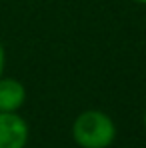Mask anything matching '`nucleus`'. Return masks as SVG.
<instances>
[{
  "instance_id": "3",
  "label": "nucleus",
  "mask_w": 146,
  "mask_h": 148,
  "mask_svg": "<svg viewBox=\"0 0 146 148\" xmlns=\"http://www.w3.org/2000/svg\"><path fill=\"white\" fill-rule=\"evenodd\" d=\"M24 86L14 78H0V112H16L24 104Z\"/></svg>"
},
{
  "instance_id": "2",
  "label": "nucleus",
  "mask_w": 146,
  "mask_h": 148,
  "mask_svg": "<svg viewBox=\"0 0 146 148\" xmlns=\"http://www.w3.org/2000/svg\"><path fill=\"white\" fill-rule=\"evenodd\" d=\"M28 126L14 112H0V148H24Z\"/></svg>"
},
{
  "instance_id": "1",
  "label": "nucleus",
  "mask_w": 146,
  "mask_h": 148,
  "mask_svg": "<svg viewBox=\"0 0 146 148\" xmlns=\"http://www.w3.org/2000/svg\"><path fill=\"white\" fill-rule=\"evenodd\" d=\"M72 136L82 148H108L116 138V126L108 114L100 110H86L76 118Z\"/></svg>"
},
{
  "instance_id": "5",
  "label": "nucleus",
  "mask_w": 146,
  "mask_h": 148,
  "mask_svg": "<svg viewBox=\"0 0 146 148\" xmlns=\"http://www.w3.org/2000/svg\"><path fill=\"white\" fill-rule=\"evenodd\" d=\"M134 2H140V4H146V0H134Z\"/></svg>"
},
{
  "instance_id": "6",
  "label": "nucleus",
  "mask_w": 146,
  "mask_h": 148,
  "mask_svg": "<svg viewBox=\"0 0 146 148\" xmlns=\"http://www.w3.org/2000/svg\"><path fill=\"white\" fill-rule=\"evenodd\" d=\"M144 126H146V112H144Z\"/></svg>"
},
{
  "instance_id": "4",
  "label": "nucleus",
  "mask_w": 146,
  "mask_h": 148,
  "mask_svg": "<svg viewBox=\"0 0 146 148\" xmlns=\"http://www.w3.org/2000/svg\"><path fill=\"white\" fill-rule=\"evenodd\" d=\"M2 72H4V48L0 44V78H2Z\"/></svg>"
}]
</instances>
